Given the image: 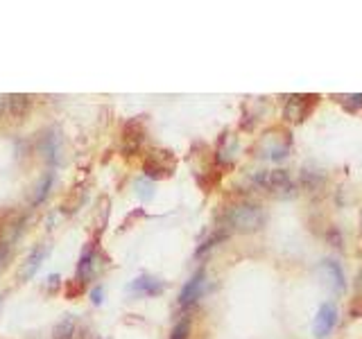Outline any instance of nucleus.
<instances>
[{"label": "nucleus", "mask_w": 362, "mask_h": 339, "mask_svg": "<svg viewBox=\"0 0 362 339\" xmlns=\"http://www.w3.org/2000/svg\"><path fill=\"white\" fill-rule=\"evenodd\" d=\"M39 150L50 163L59 161V158H62V136L57 133L54 129L43 131L41 138H39Z\"/></svg>", "instance_id": "9"}, {"label": "nucleus", "mask_w": 362, "mask_h": 339, "mask_svg": "<svg viewBox=\"0 0 362 339\" xmlns=\"http://www.w3.org/2000/svg\"><path fill=\"white\" fill-rule=\"evenodd\" d=\"M204 282H206V269L202 267L186 280V285L181 287V292H179V305H181V308L188 310L199 301L202 292H204Z\"/></svg>", "instance_id": "6"}, {"label": "nucleus", "mask_w": 362, "mask_h": 339, "mask_svg": "<svg viewBox=\"0 0 362 339\" xmlns=\"http://www.w3.org/2000/svg\"><path fill=\"white\" fill-rule=\"evenodd\" d=\"M45 256H48V246H37V249H34V251L28 256L25 265H23V280H30V278L37 276V271L43 265Z\"/></svg>", "instance_id": "14"}, {"label": "nucleus", "mask_w": 362, "mask_h": 339, "mask_svg": "<svg viewBox=\"0 0 362 339\" xmlns=\"http://www.w3.org/2000/svg\"><path fill=\"white\" fill-rule=\"evenodd\" d=\"M5 297H7V292L0 294V312H3V305H5Z\"/></svg>", "instance_id": "23"}, {"label": "nucleus", "mask_w": 362, "mask_h": 339, "mask_svg": "<svg viewBox=\"0 0 362 339\" xmlns=\"http://www.w3.org/2000/svg\"><path fill=\"white\" fill-rule=\"evenodd\" d=\"M170 152H154L150 154V158L145 161V177L147 179H156V177H165V174H173L175 170V161L168 156Z\"/></svg>", "instance_id": "8"}, {"label": "nucleus", "mask_w": 362, "mask_h": 339, "mask_svg": "<svg viewBox=\"0 0 362 339\" xmlns=\"http://www.w3.org/2000/svg\"><path fill=\"white\" fill-rule=\"evenodd\" d=\"M335 100L342 105L349 113H358L362 111V93H356V95H335Z\"/></svg>", "instance_id": "16"}, {"label": "nucleus", "mask_w": 362, "mask_h": 339, "mask_svg": "<svg viewBox=\"0 0 362 339\" xmlns=\"http://www.w3.org/2000/svg\"><path fill=\"white\" fill-rule=\"evenodd\" d=\"M5 111H7V97L0 95V116H5Z\"/></svg>", "instance_id": "21"}, {"label": "nucleus", "mask_w": 362, "mask_h": 339, "mask_svg": "<svg viewBox=\"0 0 362 339\" xmlns=\"http://www.w3.org/2000/svg\"><path fill=\"white\" fill-rule=\"evenodd\" d=\"M292 150V136L288 129H269L256 145L258 158H269V161H283Z\"/></svg>", "instance_id": "2"}, {"label": "nucleus", "mask_w": 362, "mask_h": 339, "mask_svg": "<svg viewBox=\"0 0 362 339\" xmlns=\"http://www.w3.org/2000/svg\"><path fill=\"white\" fill-rule=\"evenodd\" d=\"M134 188H136V195H139L141 199H152V197H154V184H152V181L147 179V177L136 181Z\"/></svg>", "instance_id": "17"}, {"label": "nucleus", "mask_w": 362, "mask_h": 339, "mask_svg": "<svg viewBox=\"0 0 362 339\" xmlns=\"http://www.w3.org/2000/svg\"><path fill=\"white\" fill-rule=\"evenodd\" d=\"M143 133L145 131H143L139 120H134V122L127 124V127H124V136H122V150H124V154L139 152V147L143 143Z\"/></svg>", "instance_id": "11"}, {"label": "nucleus", "mask_w": 362, "mask_h": 339, "mask_svg": "<svg viewBox=\"0 0 362 339\" xmlns=\"http://www.w3.org/2000/svg\"><path fill=\"white\" fill-rule=\"evenodd\" d=\"M254 184L279 197L294 195V181L290 179L286 170H263V172L254 174Z\"/></svg>", "instance_id": "3"}, {"label": "nucleus", "mask_w": 362, "mask_h": 339, "mask_svg": "<svg viewBox=\"0 0 362 339\" xmlns=\"http://www.w3.org/2000/svg\"><path fill=\"white\" fill-rule=\"evenodd\" d=\"M317 271H320L322 280L333 292H344V287H346V276H344L342 267H339L335 260H322V265L317 267Z\"/></svg>", "instance_id": "7"}, {"label": "nucleus", "mask_w": 362, "mask_h": 339, "mask_svg": "<svg viewBox=\"0 0 362 339\" xmlns=\"http://www.w3.org/2000/svg\"><path fill=\"white\" fill-rule=\"evenodd\" d=\"M54 188V172H45L39 181H37V186H34V192H32V199L30 203L32 206H41V203L48 199L50 195V190Z\"/></svg>", "instance_id": "13"}, {"label": "nucleus", "mask_w": 362, "mask_h": 339, "mask_svg": "<svg viewBox=\"0 0 362 339\" xmlns=\"http://www.w3.org/2000/svg\"><path fill=\"white\" fill-rule=\"evenodd\" d=\"M360 226H362V213H360Z\"/></svg>", "instance_id": "24"}, {"label": "nucleus", "mask_w": 362, "mask_h": 339, "mask_svg": "<svg viewBox=\"0 0 362 339\" xmlns=\"http://www.w3.org/2000/svg\"><path fill=\"white\" fill-rule=\"evenodd\" d=\"M129 290L136 294H145V297H158V294H163L165 282L154 276H139L136 280H132Z\"/></svg>", "instance_id": "10"}, {"label": "nucleus", "mask_w": 362, "mask_h": 339, "mask_svg": "<svg viewBox=\"0 0 362 339\" xmlns=\"http://www.w3.org/2000/svg\"><path fill=\"white\" fill-rule=\"evenodd\" d=\"M224 229L235 233H256L267 224V213L260 203L254 201H238L229 206L222 215Z\"/></svg>", "instance_id": "1"}, {"label": "nucleus", "mask_w": 362, "mask_h": 339, "mask_svg": "<svg viewBox=\"0 0 362 339\" xmlns=\"http://www.w3.org/2000/svg\"><path fill=\"white\" fill-rule=\"evenodd\" d=\"M317 102H320V95H290L286 105H283V118L288 122L299 124L310 116Z\"/></svg>", "instance_id": "4"}, {"label": "nucleus", "mask_w": 362, "mask_h": 339, "mask_svg": "<svg viewBox=\"0 0 362 339\" xmlns=\"http://www.w3.org/2000/svg\"><path fill=\"white\" fill-rule=\"evenodd\" d=\"M95 265H98V251L95 246H88L86 251L79 258V265H77V278L79 280H88L90 276L95 274Z\"/></svg>", "instance_id": "12"}, {"label": "nucleus", "mask_w": 362, "mask_h": 339, "mask_svg": "<svg viewBox=\"0 0 362 339\" xmlns=\"http://www.w3.org/2000/svg\"><path fill=\"white\" fill-rule=\"evenodd\" d=\"M102 297H105V290H102V285H98V287L90 290V301H93L95 305L102 303Z\"/></svg>", "instance_id": "20"}, {"label": "nucleus", "mask_w": 362, "mask_h": 339, "mask_svg": "<svg viewBox=\"0 0 362 339\" xmlns=\"http://www.w3.org/2000/svg\"><path fill=\"white\" fill-rule=\"evenodd\" d=\"M7 251H9L7 246H0V265H3V260L7 258Z\"/></svg>", "instance_id": "22"}, {"label": "nucleus", "mask_w": 362, "mask_h": 339, "mask_svg": "<svg viewBox=\"0 0 362 339\" xmlns=\"http://www.w3.org/2000/svg\"><path fill=\"white\" fill-rule=\"evenodd\" d=\"M30 109V97L28 95H7V111L14 118H23Z\"/></svg>", "instance_id": "15"}, {"label": "nucleus", "mask_w": 362, "mask_h": 339, "mask_svg": "<svg viewBox=\"0 0 362 339\" xmlns=\"http://www.w3.org/2000/svg\"><path fill=\"white\" fill-rule=\"evenodd\" d=\"M335 326H337V308H335V303L326 301L320 305V310H317V314H315L313 333L317 339H324L335 331Z\"/></svg>", "instance_id": "5"}, {"label": "nucleus", "mask_w": 362, "mask_h": 339, "mask_svg": "<svg viewBox=\"0 0 362 339\" xmlns=\"http://www.w3.org/2000/svg\"><path fill=\"white\" fill-rule=\"evenodd\" d=\"M224 237H226V231H215L213 235H209L206 237V240H204L202 244H199V249H197V256H202V254H206L209 251V249H213L215 244H218V242H222L224 240Z\"/></svg>", "instance_id": "19"}, {"label": "nucleus", "mask_w": 362, "mask_h": 339, "mask_svg": "<svg viewBox=\"0 0 362 339\" xmlns=\"http://www.w3.org/2000/svg\"><path fill=\"white\" fill-rule=\"evenodd\" d=\"M190 337V319L184 316L173 326V333H170V339H188Z\"/></svg>", "instance_id": "18"}]
</instances>
